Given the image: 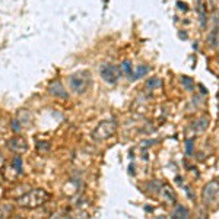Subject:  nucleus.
<instances>
[{
  "label": "nucleus",
  "mask_w": 219,
  "mask_h": 219,
  "mask_svg": "<svg viewBox=\"0 0 219 219\" xmlns=\"http://www.w3.org/2000/svg\"><path fill=\"white\" fill-rule=\"evenodd\" d=\"M13 165L16 167L18 172H22V159H20V158H15V161H13Z\"/></svg>",
  "instance_id": "obj_10"
},
{
  "label": "nucleus",
  "mask_w": 219,
  "mask_h": 219,
  "mask_svg": "<svg viewBox=\"0 0 219 219\" xmlns=\"http://www.w3.org/2000/svg\"><path fill=\"white\" fill-rule=\"evenodd\" d=\"M89 73L88 72H78L72 76H69V85H70V89L75 94H82L88 89L89 86Z\"/></svg>",
  "instance_id": "obj_2"
},
{
  "label": "nucleus",
  "mask_w": 219,
  "mask_h": 219,
  "mask_svg": "<svg viewBox=\"0 0 219 219\" xmlns=\"http://www.w3.org/2000/svg\"><path fill=\"white\" fill-rule=\"evenodd\" d=\"M48 199H50V194L46 190L35 188V190L28 191L24 196H20L18 199V205L20 207H25V209H34V207L42 206Z\"/></svg>",
  "instance_id": "obj_1"
},
{
  "label": "nucleus",
  "mask_w": 219,
  "mask_h": 219,
  "mask_svg": "<svg viewBox=\"0 0 219 219\" xmlns=\"http://www.w3.org/2000/svg\"><path fill=\"white\" fill-rule=\"evenodd\" d=\"M12 212V207L9 205H5V206H0V218H7Z\"/></svg>",
  "instance_id": "obj_8"
},
{
  "label": "nucleus",
  "mask_w": 219,
  "mask_h": 219,
  "mask_svg": "<svg viewBox=\"0 0 219 219\" xmlns=\"http://www.w3.org/2000/svg\"><path fill=\"white\" fill-rule=\"evenodd\" d=\"M174 216L175 218H187L188 216V210L186 207H183V206H178L177 210L174 212Z\"/></svg>",
  "instance_id": "obj_7"
},
{
  "label": "nucleus",
  "mask_w": 219,
  "mask_h": 219,
  "mask_svg": "<svg viewBox=\"0 0 219 219\" xmlns=\"http://www.w3.org/2000/svg\"><path fill=\"white\" fill-rule=\"evenodd\" d=\"M7 148H9V150H12L15 153H24V152L28 150V143L24 137L16 136V137H12L7 142Z\"/></svg>",
  "instance_id": "obj_5"
},
{
  "label": "nucleus",
  "mask_w": 219,
  "mask_h": 219,
  "mask_svg": "<svg viewBox=\"0 0 219 219\" xmlns=\"http://www.w3.org/2000/svg\"><path fill=\"white\" fill-rule=\"evenodd\" d=\"M0 180H2V175H0Z\"/></svg>",
  "instance_id": "obj_13"
},
{
  "label": "nucleus",
  "mask_w": 219,
  "mask_h": 219,
  "mask_svg": "<svg viewBox=\"0 0 219 219\" xmlns=\"http://www.w3.org/2000/svg\"><path fill=\"white\" fill-rule=\"evenodd\" d=\"M146 72H148V67H145V66H142V67H139V69H137V72L133 75V79H137V78H140V76L146 75Z\"/></svg>",
  "instance_id": "obj_9"
},
{
  "label": "nucleus",
  "mask_w": 219,
  "mask_h": 219,
  "mask_svg": "<svg viewBox=\"0 0 219 219\" xmlns=\"http://www.w3.org/2000/svg\"><path fill=\"white\" fill-rule=\"evenodd\" d=\"M3 162H5V159H3V156H2V153H0V167L3 165Z\"/></svg>",
  "instance_id": "obj_12"
},
{
  "label": "nucleus",
  "mask_w": 219,
  "mask_h": 219,
  "mask_svg": "<svg viewBox=\"0 0 219 219\" xmlns=\"http://www.w3.org/2000/svg\"><path fill=\"white\" fill-rule=\"evenodd\" d=\"M116 130H117V124L114 120H105V121H101L97 129L94 130V139L97 140H104V139H108V137H111L114 133H116Z\"/></svg>",
  "instance_id": "obj_3"
},
{
  "label": "nucleus",
  "mask_w": 219,
  "mask_h": 219,
  "mask_svg": "<svg viewBox=\"0 0 219 219\" xmlns=\"http://www.w3.org/2000/svg\"><path fill=\"white\" fill-rule=\"evenodd\" d=\"M123 69L126 70V73H130V72H131V66H130L129 61H124V63H123Z\"/></svg>",
  "instance_id": "obj_11"
},
{
  "label": "nucleus",
  "mask_w": 219,
  "mask_h": 219,
  "mask_svg": "<svg viewBox=\"0 0 219 219\" xmlns=\"http://www.w3.org/2000/svg\"><path fill=\"white\" fill-rule=\"evenodd\" d=\"M48 92H50L51 95H54V97H58V98H67V97H69L67 91L64 89L63 85H61L60 82H53V83H50Z\"/></svg>",
  "instance_id": "obj_6"
},
{
  "label": "nucleus",
  "mask_w": 219,
  "mask_h": 219,
  "mask_svg": "<svg viewBox=\"0 0 219 219\" xmlns=\"http://www.w3.org/2000/svg\"><path fill=\"white\" fill-rule=\"evenodd\" d=\"M101 78L108 83H116L120 78V70L114 64H104L101 67Z\"/></svg>",
  "instance_id": "obj_4"
}]
</instances>
